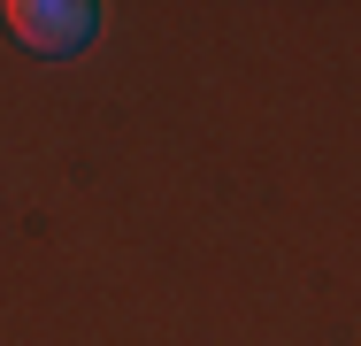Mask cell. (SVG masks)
<instances>
[{"instance_id":"obj_1","label":"cell","mask_w":361,"mask_h":346,"mask_svg":"<svg viewBox=\"0 0 361 346\" xmlns=\"http://www.w3.org/2000/svg\"><path fill=\"white\" fill-rule=\"evenodd\" d=\"M0 23H8V39L31 47V54H85L92 31H100V8H92V0H8Z\"/></svg>"}]
</instances>
